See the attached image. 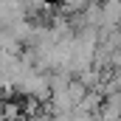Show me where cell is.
Instances as JSON below:
<instances>
[{
    "label": "cell",
    "mask_w": 121,
    "mask_h": 121,
    "mask_svg": "<svg viewBox=\"0 0 121 121\" xmlns=\"http://www.w3.org/2000/svg\"><path fill=\"white\" fill-rule=\"evenodd\" d=\"M90 6H93V0H59V9L65 14H82Z\"/></svg>",
    "instance_id": "obj_1"
},
{
    "label": "cell",
    "mask_w": 121,
    "mask_h": 121,
    "mask_svg": "<svg viewBox=\"0 0 121 121\" xmlns=\"http://www.w3.org/2000/svg\"><path fill=\"white\" fill-rule=\"evenodd\" d=\"M26 121H54V116L45 113V110H37L34 116H26Z\"/></svg>",
    "instance_id": "obj_2"
}]
</instances>
